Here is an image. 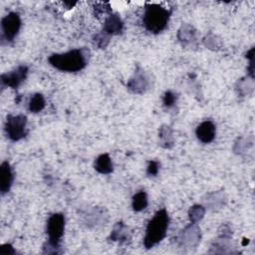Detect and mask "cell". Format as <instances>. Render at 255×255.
<instances>
[{
  "instance_id": "4fadbf2b",
  "label": "cell",
  "mask_w": 255,
  "mask_h": 255,
  "mask_svg": "<svg viewBox=\"0 0 255 255\" xmlns=\"http://www.w3.org/2000/svg\"><path fill=\"white\" fill-rule=\"evenodd\" d=\"M95 168L103 174H109L113 171V162L108 153H103L95 160Z\"/></svg>"
},
{
  "instance_id": "5bb4252c",
  "label": "cell",
  "mask_w": 255,
  "mask_h": 255,
  "mask_svg": "<svg viewBox=\"0 0 255 255\" xmlns=\"http://www.w3.org/2000/svg\"><path fill=\"white\" fill-rule=\"evenodd\" d=\"M129 238H130V233L128 231V228L126 225H124L122 222H118L111 233V239L113 241L124 243L128 241Z\"/></svg>"
},
{
  "instance_id": "5b68a950",
  "label": "cell",
  "mask_w": 255,
  "mask_h": 255,
  "mask_svg": "<svg viewBox=\"0 0 255 255\" xmlns=\"http://www.w3.org/2000/svg\"><path fill=\"white\" fill-rule=\"evenodd\" d=\"M65 229V217L62 213H55L50 216L47 222V233L49 243L59 246Z\"/></svg>"
},
{
  "instance_id": "2e32d148",
  "label": "cell",
  "mask_w": 255,
  "mask_h": 255,
  "mask_svg": "<svg viewBox=\"0 0 255 255\" xmlns=\"http://www.w3.org/2000/svg\"><path fill=\"white\" fill-rule=\"evenodd\" d=\"M46 102L42 94H35L29 101L28 109L31 113H39L45 108Z\"/></svg>"
},
{
  "instance_id": "9c48e42d",
  "label": "cell",
  "mask_w": 255,
  "mask_h": 255,
  "mask_svg": "<svg viewBox=\"0 0 255 255\" xmlns=\"http://www.w3.org/2000/svg\"><path fill=\"white\" fill-rule=\"evenodd\" d=\"M216 128L214 124L211 121L202 122L195 130V134L197 138L203 143L211 142L215 137Z\"/></svg>"
},
{
  "instance_id": "d6986e66",
  "label": "cell",
  "mask_w": 255,
  "mask_h": 255,
  "mask_svg": "<svg viewBox=\"0 0 255 255\" xmlns=\"http://www.w3.org/2000/svg\"><path fill=\"white\" fill-rule=\"evenodd\" d=\"M162 102H163L164 107H166L167 109L172 108L176 102V95L171 91H167L163 95Z\"/></svg>"
},
{
  "instance_id": "ffe728a7",
  "label": "cell",
  "mask_w": 255,
  "mask_h": 255,
  "mask_svg": "<svg viewBox=\"0 0 255 255\" xmlns=\"http://www.w3.org/2000/svg\"><path fill=\"white\" fill-rule=\"evenodd\" d=\"M110 37H111V36H109L108 34H106L105 32L102 31V33L96 35V37H95V43H96V45H97L98 47H100V48H105V47L108 45L109 41H110Z\"/></svg>"
},
{
  "instance_id": "ac0fdd59",
  "label": "cell",
  "mask_w": 255,
  "mask_h": 255,
  "mask_svg": "<svg viewBox=\"0 0 255 255\" xmlns=\"http://www.w3.org/2000/svg\"><path fill=\"white\" fill-rule=\"evenodd\" d=\"M204 208L201 205H193L188 212L191 223H197L204 215Z\"/></svg>"
},
{
  "instance_id": "277c9868",
  "label": "cell",
  "mask_w": 255,
  "mask_h": 255,
  "mask_svg": "<svg viewBox=\"0 0 255 255\" xmlns=\"http://www.w3.org/2000/svg\"><path fill=\"white\" fill-rule=\"evenodd\" d=\"M27 118L24 115L8 116L5 124V130L7 136L13 140L18 141L26 135Z\"/></svg>"
},
{
  "instance_id": "8992f818",
  "label": "cell",
  "mask_w": 255,
  "mask_h": 255,
  "mask_svg": "<svg viewBox=\"0 0 255 255\" xmlns=\"http://www.w3.org/2000/svg\"><path fill=\"white\" fill-rule=\"evenodd\" d=\"M21 27V19L18 13L11 12L1 20L2 38L7 42L14 40Z\"/></svg>"
},
{
  "instance_id": "30bf717a",
  "label": "cell",
  "mask_w": 255,
  "mask_h": 255,
  "mask_svg": "<svg viewBox=\"0 0 255 255\" xmlns=\"http://www.w3.org/2000/svg\"><path fill=\"white\" fill-rule=\"evenodd\" d=\"M12 182L13 172L11 166L7 161H4L0 167V189L2 194H5L10 190Z\"/></svg>"
},
{
  "instance_id": "8fae6325",
  "label": "cell",
  "mask_w": 255,
  "mask_h": 255,
  "mask_svg": "<svg viewBox=\"0 0 255 255\" xmlns=\"http://www.w3.org/2000/svg\"><path fill=\"white\" fill-rule=\"evenodd\" d=\"M123 26L124 25L120 16H118L117 14H111L105 21L103 32H105L109 36L117 35L122 32Z\"/></svg>"
},
{
  "instance_id": "52a82bcc",
  "label": "cell",
  "mask_w": 255,
  "mask_h": 255,
  "mask_svg": "<svg viewBox=\"0 0 255 255\" xmlns=\"http://www.w3.org/2000/svg\"><path fill=\"white\" fill-rule=\"evenodd\" d=\"M199 228L195 225V223H191L187 226L178 236V243L181 248L191 249L195 248L200 240V232Z\"/></svg>"
},
{
  "instance_id": "ba28073f",
  "label": "cell",
  "mask_w": 255,
  "mask_h": 255,
  "mask_svg": "<svg viewBox=\"0 0 255 255\" xmlns=\"http://www.w3.org/2000/svg\"><path fill=\"white\" fill-rule=\"evenodd\" d=\"M28 72L29 70L27 66H19L13 71L1 75V83L3 86L16 89L25 81Z\"/></svg>"
},
{
  "instance_id": "7a4b0ae2",
  "label": "cell",
  "mask_w": 255,
  "mask_h": 255,
  "mask_svg": "<svg viewBox=\"0 0 255 255\" xmlns=\"http://www.w3.org/2000/svg\"><path fill=\"white\" fill-rule=\"evenodd\" d=\"M168 222L169 218L165 209H160L154 214L146 226L145 236L143 239V245L145 248H152L165 237Z\"/></svg>"
},
{
  "instance_id": "44dd1931",
  "label": "cell",
  "mask_w": 255,
  "mask_h": 255,
  "mask_svg": "<svg viewBox=\"0 0 255 255\" xmlns=\"http://www.w3.org/2000/svg\"><path fill=\"white\" fill-rule=\"evenodd\" d=\"M158 169H159V163L155 160H151L149 161L148 165H147V169H146V173L148 175H156L158 173Z\"/></svg>"
},
{
  "instance_id": "7c38bea8",
  "label": "cell",
  "mask_w": 255,
  "mask_h": 255,
  "mask_svg": "<svg viewBox=\"0 0 255 255\" xmlns=\"http://www.w3.org/2000/svg\"><path fill=\"white\" fill-rule=\"evenodd\" d=\"M128 87L129 90H131L133 93H143L145 89L147 88V79L142 73H136L132 79L128 84Z\"/></svg>"
},
{
  "instance_id": "e0dca14e",
  "label": "cell",
  "mask_w": 255,
  "mask_h": 255,
  "mask_svg": "<svg viewBox=\"0 0 255 255\" xmlns=\"http://www.w3.org/2000/svg\"><path fill=\"white\" fill-rule=\"evenodd\" d=\"M159 138H160V144L168 148L172 145V135H171V129L169 127H161L159 129Z\"/></svg>"
},
{
  "instance_id": "6da1fadb",
  "label": "cell",
  "mask_w": 255,
  "mask_h": 255,
  "mask_svg": "<svg viewBox=\"0 0 255 255\" xmlns=\"http://www.w3.org/2000/svg\"><path fill=\"white\" fill-rule=\"evenodd\" d=\"M49 63L57 70L63 72H78L87 65V57L83 50L75 49L62 54H53L48 59Z\"/></svg>"
},
{
  "instance_id": "9a60e30c",
  "label": "cell",
  "mask_w": 255,
  "mask_h": 255,
  "mask_svg": "<svg viewBox=\"0 0 255 255\" xmlns=\"http://www.w3.org/2000/svg\"><path fill=\"white\" fill-rule=\"evenodd\" d=\"M147 195L143 190H140L138 192H136L133 197H132V208L134 211H141L143 209L146 208L147 206Z\"/></svg>"
},
{
  "instance_id": "3957f363",
  "label": "cell",
  "mask_w": 255,
  "mask_h": 255,
  "mask_svg": "<svg viewBox=\"0 0 255 255\" xmlns=\"http://www.w3.org/2000/svg\"><path fill=\"white\" fill-rule=\"evenodd\" d=\"M170 12L158 5V4H147L144 8L142 22L145 29L151 33L157 34L165 29Z\"/></svg>"
},
{
  "instance_id": "7402d4cb",
  "label": "cell",
  "mask_w": 255,
  "mask_h": 255,
  "mask_svg": "<svg viewBox=\"0 0 255 255\" xmlns=\"http://www.w3.org/2000/svg\"><path fill=\"white\" fill-rule=\"evenodd\" d=\"M0 254H2V255H12V254H15V250L10 244H3L0 248Z\"/></svg>"
}]
</instances>
